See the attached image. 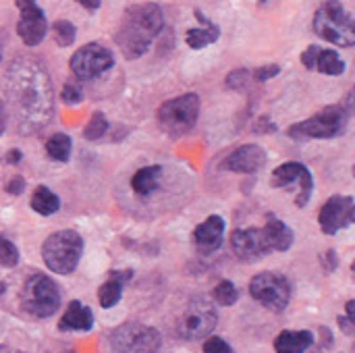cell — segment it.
Listing matches in <instances>:
<instances>
[{
  "label": "cell",
  "instance_id": "1",
  "mask_svg": "<svg viewBox=\"0 0 355 353\" xmlns=\"http://www.w3.org/2000/svg\"><path fill=\"white\" fill-rule=\"evenodd\" d=\"M4 92L21 133L42 131L54 114V89L48 71L29 56L15 58L4 75Z\"/></svg>",
  "mask_w": 355,
  "mask_h": 353
},
{
  "label": "cell",
  "instance_id": "2",
  "mask_svg": "<svg viewBox=\"0 0 355 353\" xmlns=\"http://www.w3.org/2000/svg\"><path fill=\"white\" fill-rule=\"evenodd\" d=\"M162 27L164 15L156 2L133 4L125 10L114 42L127 60H137L150 50L154 37L162 31Z\"/></svg>",
  "mask_w": 355,
  "mask_h": 353
},
{
  "label": "cell",
  "instance_id": "3",
  "mask_svg": "<svg viewBox=\"0 0 355 353\" xmlns=\"http://www.w3.org/2000/svg\"><path fill=\"white\" fill-rule=\"evenodd\" d=\"M314 31L329 44L339 48H354L355 23L352 12L339 0H327L312 19Z\"/></svg>",
  "mask_w": 355,
  "mask_h": 353
},
{
  "label": "cell",
  "instance_id": "4",
  "mask_svg": "<svg viewBox=\"0 0 355 353\" xmlns=\"http://www.w3.org/2000/svg\"><path fill=\"white\" fill-rule=\"evenodd\" d=\"M81 254H83V237L73 229L52 233L50 237H46L42 246V260L46 268L56 275L75 273Z\"/></svg>",
  "mask_w": 355,
  "mask_h": 353
},
{
  "label": "cell",
  "instance_id": "5",
  "mask_svg": "<svg viewBox=\"0 0 355 353\" xmlns=\"http://www.w3.org/2000/svg\"><path fill=\"white\" fill-rule=\"evenodd\" d=\"M19 300H21V308L29 316L50 318L60 308V289L50 277L35 273L27 277V281L23 283Z\"/></svg>",
  "mask_w": 355,
  "mask_h": 353
},
{
  "label": "cell",
  "instance_id": "6",
  "mask_svg": "<svg viewBox=\"0 0 355 353\" xmlns=\"http://www.w3.org/2000/svg\"><path fill=\"white\" fill-rule=\"evenodd\" d=\"M347 117L349 112L343 106L333 104L322 108L314 117L291 125L287 133L293 139H333L347 131Z\"/></svg>",
  "mask_w": 355,
  "mask_h": 353
},
{
  "label": "cell",
  "instance_id": "7",
  "mask_svg": "<svg viewBox=\"0 0 355 353\" xmlns=\"http://www.w3.org/2000/svg\"><path fill=\"white\" fill-rule=\"evenodd\" d=\"M198 119H200V96L193 92L166 100L158 108V123L173 137L189 133L196 127Z\"/></svg>",
  "mask_w": 355,
  "mask_h": 353
},
{
  "label": "cell",
  "instance_id": "8",
  "mask_svg": "<svg viewBox=\"0 0 355 353\" xmlns=\"http://www.w3.org/2000/svg\"><path fill=\"white\" fill-rule=\"evenodd\" d=\"M160 345V333L137 322H127L110 335V347L116 353H158Z\"/></svg>",
  "mask_w": 355,
  "mask_h": 353
},
{
  "label": "cell",
  "instance_id": "9",
  "mask_svg": "<svg viewBox=\"0 0 355 353\" xmlns=\"http://www.w3.org/2000/svg\"><path fill=\"white\" fill-rule=\"evenodd\" d=\"M252 298L272 312H283L291 300V285L279 273H258L250 283Z\"/></svg>",
  "mask_w": 355,
  "mask_h": 353
},
{
  "label": "cell",
  "instance_id": "10",
  "mask_svg": "<svg viewBox=\"0 0 355 353\" xmlns=\"http://www.w3.org/2000/svg\"><path fill=\"white\" fill-rule=\"evenodd\" d=\"M216 322H218V314L214 306L206 300H193L183 310L177 322V333L181 339H187V341L204 339L214 331Z\"/></svg>",
  "mask_w": 355,
  "mask_h": 353
},
{
  "label": "cell",
  "instance_id": "11",
  "mask_svg": "<svg viewBox=\"0 0 355 353\" xmlns=\"http://www.w3.org/2000/svg\"><path fill=\"white\" fill-rule=\"evenodd\" d=\"M71 73L81 79V81H89L94 77H100L102 73L110 71L114 67V56L112 52L98 44V42H89L83 44L73 56H71Z\"/></svg>",
  "mask_w": 355,
  "mask_h": 353
},
{
  "label": "cell",
  "instance_id": "12",
  "mask_svg": "<svg viewBox=\"0 0 355 353\" xmlns=\"http://www.w3.org/2000/svg\"><path fill=\"white\" fill-rule=\"evenodd\" d=\"M270 185L281 187V189L297 185L295 206L306 208L310 198H312V191H314V177H312V173L308 171L306 164H302V162H285V164H281V166H277L272 171Z\"/></svg>",
  "mask_w": 355,
  "mask_h": 353
},
{
  "label": "cell",
  "instance_id": "13",
  "mask_svg": "<svg viewBox=\"0 0 355 353\" xmlns=\"http://www.w3.org/2000/svg\"><path fill=\"white\" fill-rule=\"evenodd\" d=\"M19 8L17 35L25 46H40L48 33V19L35 0H15Z\"/></svg>",
  "mask_w": 355,
  "mask_h": 353
},
{
  "label": "cell",
  "instance_id": "14",
  "mask_svg": "<svg viewBox=\"0 0 355 353\" xmlns=\"http://www.w3.org/2000/svg\"><path fill=\"white\" fill-rule=\"evenodd\" d=\"M355 200L352 196H333L329 198L318 214V223L324 235H337L339 231L354 225Z\"/></svg>",
  "mask_w": 355,
  "mask_h": 353
},
{
  "label": "cell",
  "instance_id": "15",
  "mask_svg": "<svg viewBox=\"0 0 355 353\" xmlns=\"http://www.w3.org/2000/svg\"><path fill=\"white\" fill-rule=\"evenodd\" d=\"M231 248L235 256L243 262H258L264 256L270 254L264 229L252 227V229H237L231 235Z\"/></svg>",
  "mask_w": 355,
  "mask_h": 353
},
{
  "label": "cell",
  "instance_id": "16",
  "mask_svg": "<svg viewBox=\"0 0 355 353\" xmlns=\"http://www.w3.org/2000/svg\"><path fill=\"white\" fill-rule=\"evenodd\" d=\"M302 64L308 71H318V73L329 75V77H339L347 69L345 60L335 50H329V48L324 50V48H320L316 44L308 46L302 52Z\"/></svg>",
  "mask_w": 355,
  "mask_h": 353
},
{
  "label": "cell",
  "instance_id": "17",
  "mask_svg": "<svg viewBox=\"0 0 355 353\" xmlns=\"http://www.w3.org/2000/svg\"><path fill=\"white\" fill-rule=\"evenodd\" d=\"M264 162H266V152L256 144H245V146H239L237 150H233L220 166H223V171L252 175V173L260 171L264 166Z\"/></svg>",
  "mask_w": 355,
  "mask_h": 353
},
{
  "label": "cell",
  "instance_id": "18",
  "mask_svg": "<svg viewBox=\"0 0 355 353\" xmlns=\"http://www.w3.org/2000/svg\"><path fill=\"white\" fill-rule=\"evenodd\" d=\"M223 239H225V221L216 214L208 216L193 231V243H196L198 252L204 256L214 254L223 246Z\"/></svg>",
  "mask_w": 355,
  "mask_h": 353
},
{
  "label": "cell",
  "instance_id": "19",
  "mask_svg": "<svg viewBox=\"0 0 355 353\" xmlns=\"http://www.w3.org/2000/svg\"><path fill=\"white\" fill-rule=\"evenodd\" d=\"M196 19L200 21L198 27H189L185 31V42L191 50H204L206 46L214 44L220 37V27L216 23H212L200 8L193 10Z\"/></svg>",
  "mask_w": 355,
  "mask_h": 353
},
{
  "label": "cell",
  "instance_id": "20",
  "mask_svg": "<svg viewBox=\"0 0 355 353\" xmlns=\"http://www.w3.org/2000/svg\"><path fill=\"white\" fill-rule=\"evenodd\" d=\"M262 229H264V235H266L270 252H287L293 246V241H295L293 229L285 221L275 216V214L266 216V225Z\"/></svg>",
  "mask_w": 355,
  "mask_h": 353
},
{
  "label": "cell",
  "instance_id": "21",
  "mask_svg": "<svg viewBox=\"0 0 355 353\" xmlns=\"http://www.w3.org/2000/svg\"><path fill=\"white\" fill-rule=\"evenodd\" d=\"M133 270H112L108 275V281L98 289V300L102 308H112L121 302L125 285L131 281Z\"/></svg>",
  "mask_w": 355,
  "mask_h": 353
},
{
  "label": "cell",
  "instance_id": "22",
  "mask_svg": "<svg viewBox=\"0 0 355 353\" xmlns=\"http://www.w3.org/2000/svg\"><path fill=\"white\" fill-rule=\"evenodd\" d=\"M94 327V312L83 306L81 302L73 300L69 306H67V312L62 314L60 322H58V329L60 331H89Z\"/></svg>",
  "mask_w": 355,
  "mask_h": 353
},
{
  "label": "cell",
  "instance_id": "23",
  "mask_svg": "<svg viewBox=\"0 0 355 353\" xmlns=\"http://www.w3.org/2000/svg\"><path fill=\"white\" fill-rule=\"evenodd\" d=\"M312 345H314L312 331H283L275 339L277 353H306Z\"/></svg>",
  "mask_w": 355,
  "mask_h": 353
},
{
  "label": "cell",
  "instance_id": "24",
  "mask_svg": "<svg viewBox=\"0 0 355 353\" xmlns=\"http://www.w3.org/2000/svg\"><path fill=\"white\" fill-rule=\"evenodd\" d=\"M160 179H162V166H158V164L144 166V169H139V171L133 175L131 187H133V191H135L139 198H146V196H152V193L158 189Z\"/></svg>",
  "mask_w": 355,
  "mask_h": 353
},
{
  "label": "cell",
  "instance_id": "25",
  "mask_svg": "<svg viewBox=\"0 0 355 353\" xmlns=\"http://www.w3.org/2000/svg\"><path fill=\"white\" fill-rule=\"evenodd\" d=\"M58 208H60V200L52 189H48L44 185L33 189V193H31V210L33 212H37L40 216H52L58 212Z\"/></svg>",
  "mask_w": 355,
  "mask_h": 353
},
{
  "label": "cell",
  "instance_id": "26",
  "mask_svg": "<svg viewBox=\"0 0 355 353\" xmlns=\"http://www.w3.org/2000/svg\"><path fill=\"white\" fill-rule=\"evenodd\" d=\"M71 150H73V141L67 133H52L46 141V154L54 160V162H69L71 158Z\"/></svg>",
  "mask_w": 355,
  "mask_h": 353
},
{
  "label": "cell",
  "instance_id": "27",
  "mask_svg": "<svg viewBox=\"0 0 355 353\" xmlns=\"http://www.w3.org/2000/svg\"><path fill=\"white\" fill-rule=\"evenodd\" d=\"M108 119L104 117V112H94L92 117H89V121H87V125H85V129H83V135H85V139H89V141H96V139H102L106 133H108Z\"/></svg>",
  "mask_w": 355,
  "mask_h": 353
},
{
  "label": "cell",
  "instance_id": "28",
  "mask_svg": "<svg viewBox=\"0 0 355 353\" xmlns=\"http://www.w3.org/2000/svg\"><path fill=\"white\" fill-rule=\"evenodd\" d=\"M52 33H54V40L60 48H67L71 44H75V37H77V29L71 21L67 19H58L54 25H52Z\"/></svg>",
  "mask_w": 355,
  "mask_h": 353
},
{
  "label": "cell",
  "instance_id": "29",
  "mask_svg": "<svg viewBox=\"0 0 355 353\" xmlns=\"http://www.w3.org/2000/svg\"><path fill=\"white\" fill-rule=\"evenodd\" d=\"M212 298L216 300L218 306H225V308H227V306H233V304L237 302L239 293H237V287H235L231 281H220V283L214 287Z\"/></svg>",
  "mask_w": 355,
  "mask_h": 353
},
{
  "label": "cell",
  "instance_id": "30",
  "mask_svg": "<svg viewBox=\"0 0 355 353\" xmlns=\"http://www.w3.org/2000/svg\"><path fill=\"white\" fill-rule=\"evenodd\" d=\"M19 250L12 241H8L4 235H0V264L6 268H12L19 264Z\"/></svg>",
  "mask_w": 355,
  "mask_h": 353
},
{
  "label": "cell",
  "instance_id": "31",
  "mask_svg": "<svg viewBox=\"0 0 355 353\" xmlns=\"http://www.w3.org/2000/svg\"><path fill=\"white\" fill-rule=\"evenodd\" d=\"M60 98H62V102H64V104H69V106L81 104V102H83V89H81V85H77V83L69 81V83H64Z\"/></svg>",
  "mask_w": 355,
  "mask_h": 353
},
{
  "label": "cell",
  "instance_id": "32",
  "mask_svg": "<svg viewBox=\"0 0 355 353\" xmlns=\"http://www.w3.org/2000/svg\"><path fill=\"white\" fill-rule=\"evenodd\" d=\"M204 353H235L223 337H208L204 343Z\"/></svg>",
  "mask_w": 355,
  "mask_h": 353
},
{
  "label": "cell",
  "instance_id": "33",
  "mask_svg": "<svg viewBox=\"0 0 355 353\" xmlns=\"http://www.w3.org/2000/svg\"><path fill=\"white\" fill-rule=\"evenodd\" d=\"M248 77H250V71L245 69H235L227 75V85L231 89H241L245 83H248Z\"/></svg>",
  "mask_w": 355,
  "mask_h": 353
},
{
  "label": "cell",
  "instance_id": "34",
  "mask_svg": "<svg viewBox=\"0 0 355 353\" xmlns=\"http://www.w3.org/2000/svg\"><path fill=\"white\" fill-rule=\"evenodd\" d=\"M279 73H281L279 64H266V67H260L254 71V79L256 81H270L272 77H279Z\"/></svg>",
  "mask_w": 355,
  "mask_h": 353
},
{
  "label": "cell",
  "instance_id": "35",
  "mask_svg": "<svg viewBox=\"0 0 355 353\" xmlns=\"http://www.w3.org/2000/svg\"><path fill=\"white\" fill-rule=\"evenodd\" d=\"M4 189H6V193H10V196H21V193L25 191V179L17 175V177H12V179L6 183Z\"/></svg>",
  "mask_w": 355,
  "mask_h": 353
},
{
  "label": "cell",
  "instance_id": "36",
  "mask_svg": "<svg viewBox=\"0 0 355 353\" xmlns=\"http://www.w3.org/2000/svg\"><path fill=\"white\" fill-rule=\"evenodd\" d=\"M322 264H324V268H327L329 273H333V270L337 268V264H339V260H337V254H335L333 250H329V252L322 256Z\"/></svg>",
  "mask_w": 355,
  "mask_h": 353
},
{
  "label": "cell",
  "instance_id": "37",
  "mask_svg": "<svg viewBox=\"0 0 355 353\" xmlns=\"http://www.w3.org/2000/svg\"><path fill=\"white\" fill-rule=\"evenodd\" d=\"M337 322H339V327H341V331H343L345 335H354V318H349V316H339Z\"/></svg>",
  "mask_w": 355,
  "mask_h": 353
},
{
  "label": "cell",
  "instance_id": "38",
  "mask_svg": "<svg viewBox=\"0 0 355 353\" xmlns=\"http://www.w3.org/2000/svg\"><path fill=\"white\" fill-rule=\"evenodd\" d=\"M256 127H258L256 131H262V133H272V131H277V125H275V123H270L266 117H264V119H260V121L256 123Z\"/></svg>",
  "mask_w": 355,
  "mask_h": 353
},
{
  "label": "cell",
  "instance_id": "39",
  "mask_svg": "<svg viewBox=\"0 0 355 353\" xmlns=\"http://www.w3.org/2000/svg\"><path fill=\"white\" fill-rule=\"evenodd\" d=\"M4 158H6V162H8V164H19V162L23 160V154H21L19 150H10V152H6V156H4Z\"/></svg>",
  "mask_w": 355,
  "mask_h": 353
},
{
  "label": "cell",
  "instance_id": "40",
  "mask_svg": "<svg viewBox=\"0 0 355 353\" xmlns=\"http://www.w3.org/2000/svg\"><path fill=\"white\" fill-rule=\"evenodd\" d=\"M87 12H96L100 8V0H77Z\"/></svg>",
  "mask_w": 355,
  "mask_h": 353
},
{
  "label": "cell",
  "instance_id": "41",
  "mask_svg": "<svg viewBox=\"0 0 355 353\" xmlns=\"http://www.w3.org/2000/svg\"><path fill=\"white\" fill-rule=\"evenodd\" d=\"M4 125H6V119H4V110H2V104H0V135L4 133Z\"/></svg>",
  "mask_w": 355,
  "mask_h": 353
},
{
  "label": "cell",
  "instance_id": "42",
  "mask_svg": "<svg viewBox=\"0 0 355 353\" xmlns=\"http://www.w3.org/2000/svg\"><path fill=\"white\" fill-rule=\"evenodd\" d=\"M0 353H23V352H19V350H12V347H0Z\"/></svg>",
  "mask_w": 355,
  "mask_h": 353
},
{
  "label": "cell",
  "instance_id": "43",
  "mask_svg": "<svg viewBox=\"0 0 355 353\" xmlns=\"http://www.w3.org/2000/svg\"><path fill=\"white\" fill-rule=\"evenodd\" d=\"M260 4H266V0H260Z\"/></svg>",
  "mask_w": 355,
  "mask_h": 353
},
{
  "label": "cell",
  "instance_id": "44",
  "mask_svg": "<svg viewBox=\"0 0 355 353\" xmlns=\"http://www.w3.org/2000/svg\"><path fill=\"white\" fill-rule=\"evenodd\" d=\"M0 60H2V54H0Z\"/></svg>",
  "mask_w": 355,
  "mask_h": 353
}]
</instances>
